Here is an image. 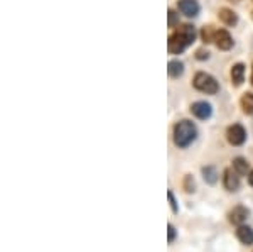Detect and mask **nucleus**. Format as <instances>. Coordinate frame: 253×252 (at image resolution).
Returning <instances> with one entry per match:
<instances>
[{"instance_id":"7","label":"nucleus","mask_w":253,"mask_h":252,"mask_svg":"<svg viewBox=\"0 0 253 252\" xmlns=\"http://www.w3.org/2000/svg\"><path fill=\"white\" fill-rule=\"evenodd\" d=\"M191 112H193L198 119L206 120V119H210V117H211L213 108H211V105L206 103V101H196V103L191 105Z\"/></svg>"},{"instance_id":"14","label":"nucleus","mask_w":253,"mask_h":252,"mask_svg":"<svg viewBox=\"0 0 253 252\" xmlns=\"http://www.w3.org/2000/svg\"><path fill=\"white\" fill-rule=\"evenodd\" d=\"M167 73H169L170 78H179V76L184 73V64L177 59L169 61V64H167Z\"/></svg>"},{"instance_id":"17","label":"nucleus","mask_w":253,"mask_h":252,"mask_svg":"<svg viewBox=\"0 0 253 252\" xmlns=\"http://www.w3.org/2000/svg\"><path fill=\"white\" fill-rule=\"evenodd\" d=\"M203 174H205V180L208 183H216V180H218V173H216V169L213 168V166H206V168H203Z\"/></svg>"},{"instance_id":"5","label":"nucleus","mask_w":253,"mask_h":252,"mask_svg":"<svg viewBox=\"0 0 253 252\" xmlns=\"http://www.w3.org/2000/svg\"><path fill=\"white\" fill-rule=\"evenodd\" d=\"M214 43H216V46H218V50H221V51H228V50H231V48H233V38L230 36V32L223 31V29L216 31Z\"/></svg>"},{"instance_id":"6","label":"nucleus","mask_w":253,"mask_h":252,"mask_svg":"<svg viewBox=\"0 0 253 252\" xmlns=\"http://www.w3.org/2000/svg\"><path fill=\"white\" fill-rule=\"evenodd\" d=\"M177 9L187 17H196L199 12L198 0H177Z\"/></svg>"},{"instance_id":"8","label":"nucleus","mask_w":253,"mask_h":252,"mask_svg":"<svg viewBox=\"0 0 253 252\" xmlns=\"http://www.w3.org/2000/svg\"><path fill=\"white\" fill-rule=\"evenodd\" d=\"M223 183H224V188L228 192H236L240 188V176L238 173L233 171V169H226L224 171V178H223Z\"/></svg>"},{"instance_id":"20","label":"nucleus","mask_w":253,"mask_h":252,"mask_svg":"<svg viewBox=\"0 0 253 252\" xmlns=\"http://www.w3.org/2000/svg\"><path fill=\"white\" fill-rule=\"evenodd\" d=\"M167 198H169V203H170V206H172V212L174 213H177L179 212V208H177V203H175V198H174V193L170 192H167Z\"/></svg>"},{"instance_id":"16","label":"nucleus","mask_w":253,"mask_h":252,"mask_svg":"<svg viewBox=\"0 0 253 252\" xmlns=\"http://www.w3.org/2000/svg\"><path fill=\"white\" fill-rule=\"evenodd\" d=\"M233 168L238 174H247L248 162H247V159H243V157H236V159L233 161Z\"/></svg>"},{"instance_id":"19","label":"nucleus","mask_w":253,"mask_h":252,"mask_svg":"<svg viewBox=\"0 0 253 252\" xmlns=\"http://www.w3.org/2000/svg\"><path fill=\"white\" fill-rule=\"evenodd\" d=\"M184 188H186V192H187V193L194 192V180H193V176H191V174H187V176H186V180H184Z\"/></svg>"},{"instance_id":"3","label":"nucleus","mask_w":253,"mask_h":252,"mask_svg":"<svg viewBox=\"0 0 253 252\" xmlns=\"http://www.w3.org/2000/svg\"><path fill=\"white\" fill-rule=\"evenodd\" d=\"M226 139L230 144H233V146H242L243 142L247 141V131H245L240 124H233V125L228 127Z\"/></svg>"},{"instance_id":"4","label":"nucleus","mask_w":253,"mask_h":252,"mask_svg":"<svg viewBox=\"0 0 253 252\" xmlns=\"http://www.w3.org/2000/svg\"><path fill=\"white\" fill-rule=\"evenodd\" d=\"M187 46H189V44H187L177 32H174V34L169 38V43H167V50H169L170 54H181Z\"/></svg>"},{"instance_id":"24","label":"nucleus","mask_w":253,"mask_h":252,"mask_svg":"<svg viewBox=\"0 0 253 252\" xmlns=\"http://www.w3.org/2000/svg\"><path fill=\"white\" fill-rule=\"evenodd\" d=\"M248 183L253 186V171H250V174H248Z\"/></svg>"},{"instance_id":"12","label":"nucleus","mask_w":253,"mask_h":252,"mask_svg":"<svg viewBox=\"0 0 253 252\" xmlns=\"http://www.w3.org/2000/svg\"><path fill=\"white\" fill-rule=\"evenodd\" d=\"M231 81H233L235 87H240V85L245 81V64L238 63L231 68Z\"/></svg>"},{"instance_id":"9","label":"nucleus","mask_w":253,"mask_h":252,"mask_svg":"<svg viewBox=\"0 0 253 252\" xmlns=\"http://www.w3.org/2000/svg\"><path fill=\"white\" fill-rule=\"evenodd\" d=\"M248 217H250V210L245 208V206H235L230 213V220L236 225H243L248 220Z\"/></svg>"},{"instance_id":"1","label":"nucleus","mask_w":253,"mask_h":252,"mask_svg":"<svg viewBox=\"0 0 253 252\" xmlns=\"http://www.w3.org/2000/svg\"><path fill=\"white\" fill-rule=\"evenodd\" d=\"M196 136L198 131L191 120H181L174 125V144L177 148H187L189 144H193Z\"/></svg>"},{"instance_id":"23","label":"nucleus","mask_w":253,"mask_h":252,"mask_svg":"<svg viewBox=\"0 0 253 252\" xmlns=\"http://www.w3.org/2000/svg\"><path fill=\"white\" fill-rule=\"evenodd\" d=\"M208 54H210V52H205V51H203V50H199L198 51V56H196V58H198V59H208Z\"/></svg>"},{"instance_id":"18","label":"nucleus","mask_w":253,"mask_h":252,"mask_svg":"<svg viewBox=\"0 0 253 252\" xmlns=\"http://www.w3.org/2000/svg\"><path fill=\"white\" fill-rule=\"evenodd\" d=\"M214 34H216V31H213V27L211 26H205L201 31V38L206 44L211 43V41H214Z\"/></svg>"},{"instance_id":"22","label":"nucleus","mask_w":253,"mask_h":252,"mask_svg":"<svg viewBox=\"0 0 253 252\" xmlns=\"http://www.w3.org/2000/svg\"><path fill=\"white\" fill-rule=\"evenodd\" d=\"M167 232H169V239L167 241L169 242H174V239H175V229H174V225H167Z\"/></svg>"},{"instance_id":"27","label":"nucleus","mask_w":253,"mask_h":252,"mask_svg":"<svg viewBox=\"0 0 253 252\" xmlns=\"http://www.w3.org/2000/svg\"><path fill=\"white\" fill-rule=\"evenodd\" d=\"M252 17H253V12H252Z\"/></svg>"},{"instance_id":"21","label":"nucleus","mask_w":253,"mask_h":252,"mask_svg":"<svg viewBox=\"0 0 253 252\" xmlns=\"http://www.w3.org/2000/svg\"><path fill=\"white\" fill-rule=\"evenodd\" d=\"M175 24H177V14H175V12L170 9L169 10V27H174Z\"/></svg>"},{"instance_id":"25","label":"nucleus","mask_w":253,"mask_h":252,"mask_svg":"<svg viewBox=\"0 0 253 252\" xmlns=\"http://www.w3.org/2000/svg\"><path fill=\"white\" fill-rule=\"evenodd\" d=\"M252 83H253V70H252Z\"/></svg>"},{"instance_id":"2","label":"nucleus","mask_w":253,"mask_h":252,"mask_svg":"<svg viewBox=\"0 0 253 252\" xmlns=\"http://www.w3.org/2000/svg\"><path fill=\"white\" fill-rule=\"evenodd\" d=\"M194 88L203 93H208V95H214V93H218L219 90V85L218 81H216L213 76L208 75V73H196L194 76Z\"/></svg>"},{"instance_id":"10","label":"nucleus","mask_w":253,"mask_h":252,"mask_svg":"<svg viewBox=\"0 0 253 252\" xmlns=\"http://www.w3.org/2000/svg\"><path fill=\"white\" fill-rule=\"evenodd\" d=\"M179 36H181L182 39L186 41L187 44H193L194 39H196V29L194 26H191V24H182V26H179L177 29H175Z\"/></svg>"},{"instance_id":"26","label":"nucleus","mask_w":253,"mask_h":252,"mask_svg":"<svg viewBox=\"0 0 253 252\" xmlns=\"http://www.w3.org/2000/svg\"><path fill=\"white\" fill-rule=\"evenodd\" d=\"M231 2H240V0H231Z\"/></svg>"},{"instance_id":"15","label":"nucleus","mask_w":253,"mask_h":252,"mask_svg":"<svg viewBox=\"0 0 253 252\" xmlns=\"http://www.w3.org/2000/svg\"><path fill=\"white\" fill-rule=\"evenodd\" d=\"M240 103H242V108L247 115H253V93H245Z\"/></svg>"},{"instance_id":"11","label":"nucleus","mask_w":253,"mask_h":252,"mask_svg":"<svg viewBox=\"0 0 253 252\" xmlns=\"http://www.w3.org/2000/svg\"><path fill=\"white\" fill-rule=\"evenodd\" d=\"M236 237H238L240 242L245 244V246H250V244H253V230L247 225H238Z\"/></svg>"},{"instance_id":"13","label":"nucleus","mask_w":253,"mask_h":252,"mask_svg":"<svg viewBox=\"0 0 253 252\" xmlns=\"http://www.w3.org/2000/svg\"><path fill=\"white\" fill-rule=\"evenodd\" d=\"M219 20H221L223 24H226V26H235L236 22H238V17H236V14L231 9H219Z\"/></svg>"}]
</instances>
